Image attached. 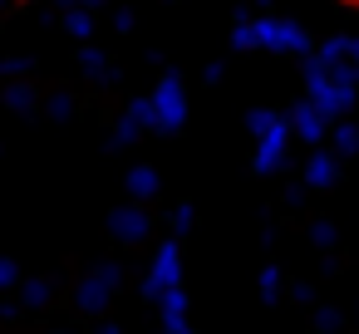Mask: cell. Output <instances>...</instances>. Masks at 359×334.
Masks as SVG:
<instances>
[]
</instances>
